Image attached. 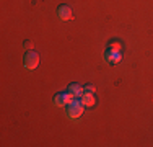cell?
<instances>
[{
	"mask_svg": "<svg viewBox=\"0 0 153 147\" xmlns=\"http://www.w3.org/2000/svg\"><path fill=\"white\" fill-rule=\"evenodd\" d=\"M83 108H85V106L82 105V101H80L78 98H74V100H70L65 105V113H67V116L70 118V119H78L83 113Z\"/></svg>",
	"mask_w": 153,
	"mask_h": 147,
	"instance_id": "6da1fadb",
	"label": "cell"
},
{
	"mask_svg": "<svg viewBox=\"0 0 153 147\" xmlns=\"http://www.w3.org/2000/svg\"><path fill=\"white\" fill-rule=\"evenodd\" d=\"M23 64H25V67H26L28 70L36 69L39 65V54L36 52L34 49L26 51V52H25V56H23Z\"/></svg>",
	"mask_w": 153,
	"mask_h": 147,
	"instance_id": "7a4b0ae2",
	"label": "cell"
},
{
	"mask_svg": "<svg viewBox=\"0 0 153 147\" xmlns=\"http://www.w3.org/2000/svg\"><path fill=\"white\" fill-rule=\"evenodd\" d=\"M70 100H74V98H72L70 93L65 90V92H62V93H57L56 97H54V105L59 106V108H62V106H65Z\"/></svg>",
	"mask_w": 153,
	"mask_h": 147,
	"instance_id": "3957f363",
	"label": "cell"
},
{
	"mask_svg": "<svg viewBox=\"0 0 153 147\" xmlns=\"http://www.w3.org/2000/svg\"><path fill=\"white\" fill-rule=\"evenodd\" d=\"M80 101L85 108H91V106L96 105V98H94V93H82L80 97Z\"/></svg>",
	"mask_w": 153,
	"mask_h": 147,
	"instance_id": "277c9868",
	"label": "cell"
},
{
	"mask_svg": "<svg viewBox=\"0 0 153 147\" xmlns=\"http://www.w3.org/2000/svg\"><path fill=\"white\" fill-rule=\"evenodd\" d=\"M57 16L60 18V20H70L72 18V8L68 5H60L59 8H57Z\"/></svg>",
	"mask_w": 153,
	"mask_h": 147,
	"instance_id": "5b68a950",
	"label": "cell"
},
{
	"mask_svg": "<svg viewBox=\"0 0 153 147\" xmlns=\"http://www.w3.org/2000/svg\"><path fill=\"white\" fill-rule=\"evenodd\" d=\"M67 92L70 93L72 98H80L83 93V87H80L78 83H70V85L67 87Z\"/></svg>",
	"mask_w": 153,
	"mask_h": 147,
	"instance_id": "8992f818",
	"label": "cell"
},
{
	"mask_svg": "<svg viewBox=\"0 0 153 147\" xmlns=\"http://www.w3.org/2000/svg\"><path fill=\"white\" fill-rule=\"evenodd\" d=\"M104 59L106 62H117L121 56H119V51H112V49H108L106 54H104Z\"/></svg>",
	"mask_w": 153,
	"mask_h": 147,
	"instance_id": "52a82bcc",
	"label": "cell"
},
{
	"mask_svg": "<svg viewBox=\"0 0 153 147\" xmlns=\"http://www.w3.org/2000/svg\"><path fill=\"white\" fill-rule=\"evenodd\" d=\"M108 49H112V51H121L124 49V44L119 41V39H111V41L108 43Z\"/></svg>",
	"mask_w": 153,
	"mask_h": 147,
	"instance_id": "ba28073f",
	"label": "cell"
},
{
	"mask_svg": "<svg viewBox=\"0 0 153 147\" xmlns=\"http://www.w3.org/2000/svg\"><path fill=\"white\" fill-rule=\"evenodd\" d=\"M94 92H96V88H94V85H91V83L83 87V93H94Z\"/></svg>",
	"mask_w": 153,
	"mask_h": 147,
	"instance_id": "9c48e42d",
	"label": "cell"
}]
</instances>
